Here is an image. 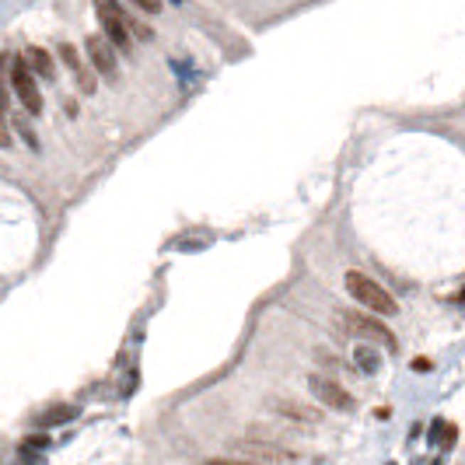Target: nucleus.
<instances>
[{
  "instance_id": "9d476101",
  "label": "nucleus",
  "mask_w": 465,
  "mask_h": 465,
  "mask_svg": "<svg viewBox=\"0 0 465 465\" xmlns=\"http://www.w3.org/2000/svg\"><path fill=\"white\" fill-rule=\"evenodd\" d=\"M25 60H28V67H32L36 78H43V81H53V78H56L53 53H46L43 46H28V49H25Z\"/></svg>"
},
{
  "instance_id": "412c9836",
  "label": "nucleus",
  "mask_w": 465,
  "mask_h": 465,
  "mask_svg": "<svg viewBox=\"0 0 465 465\" xmlns=\"http://www.w3.org/2000/svg\"><path fill=\"white\" fill-rule=\"evenodd\" d=\"M175 4H186V0H175Z\"/></svg>"
},
{
  "instance_id": "f3484780",
  "label": "nucleus",
  "mask_w": 465,
  "mask_h": 465,
  "mask_svg": "<svg viewBox=\"0 0 465 465\" xmlns=\"http://www.w3.org/2000/svg\"><path fill=\"white\" fill-rule=\"evenodd\" d=\"M207 465H262V462H249V459H210Z\"/></svg>"
},
{
  "instance_id": "a211bd4d",
  "label": "nucleus",
  "mask_w": 465,
  "mask_h": 465,
  "mask_svg": "<svg viewBox=\"0 0 465 465\" xmlns=\"http://www.w3.org/2000/svg\"><path fill=\"white\" fill-rule=\"evenodd\" d=\"M11 144V133H7V123H4V116H0V147H7Z\"/></svg>"
},
{
  "instance_id": "f03ea898",
  "label": "nucleus",
  "mask_w": 465,
  "mask_h": 465,
  "mask_svg": "<svg viewBox=\"0 0 465 465\" xmlns=\"http://www.w3.org/2000/svg\"><path fill=\"white\" fill-rule=\"evenodd\" d=\"M7 85L18 95V102L25 105L28 116H39V112H43V91H39V81H36V74H32V67H28L25 56H14V60H11Z\"/></svg>"
},
{
  "instance_id": "dca6fc26",
  "label": "nucleus",
  "mask_w": 465,
  "mask_h": 465,
  "mask_svg": "<svg viewBox=\"0 0 465 465\" xmlns=\"http://www.w3.org/2000/svg\"><path fill=\"white\" fill-rule=\"evenodd\" d=\"M46 444H49V437H46V434H32V437L25 441V448H36V451H43Z\"/></svg>"
},
{
  "instance_id": "aec40b11",
  "label": "nucleus",
  "mask_w": 465,
  "mask_h": 465,
  "mask_svg": "<svg viewBox=\"0 0 465 465\" xmlns=\"http://www.w3.org/2000/svg\"><path fill=\"white\" fill-rule=\"evenodd\" d=\"M413 371H430V360H413Z\"/></svg>"
},
{
  "instance_id": "f8f14e48",
  "label": "nucleus",
  "mask_w": 465,
  "mask_h": 465,
  "mask_svg": "<svg viewBox=\"0 0 465 465\" xmlns=\"http://www.w3.org/2000/svg\"><path fill=\"white\" fill-rule=\"evenodd\" d=\"M81 410L78 406H53V410H46V413H39V423L43 427H56V423H70L74 417H78Z\"/></svg>"
},
{
  "instance_id": "39448f33",
  "label": "nucleus",
  "mask_w": 465,
  "mask_h": 465,
  "mask_svg": "<svg viewBox=\"0 0 465 465\" xmlns=\"http://www.w3.org/2000/svg\"><path fill=\"white\" fill-rule=\"evenodd\" d=\"M308 388H311V395L326 406V410H336V413H353L357 410V399L343 388V381L333 378V375H322V371H315V375H308Z\"/></svg>"
},
{
  "instance_id": "f257e3e1",
  "label": "nucleus",
  "mask_w": 465,
  "mask_h": 465,
  "mask_svg": "<svg viewBox=\"0 0 465 465\" xmlns=\"http://www.w3.org/2000/svg\"><path fill=\"white\" fill-rule=\"evenodd\" d=\"M343 284H346L350 297H353L360 308H368V311H375V315H395V311H399V301L388 294L381 284H375L368 273L350 269V273L343 277Z\"/></svg>"
},
{
  "instance_id": "1a4fd4ad",
  "label": "nucleus",
  "mask_w": 465,
  "mask_h": 465,
  "mask_svg": "<svg viewBox=\"0 0 465 465\" xmlns=\"http://www.w3.org/2000/svg\"><path fill=\"white\" fill-rule=\"evenodd\" d=\"M269 406H273V413H277L280 420L294 423V427H315V423H322V410H315V406H301V402H294V399H273Z\"/></svg>"
},
{
  "instance_id": "6e6552de",
  "label": "nucleus",
  "mask_w": 465,
  "mask_h": 465,
  "mask_svg": "<svg viewBox=\"0 0 465 465\" xmlns=\"http://www.w3.org/2000/svg\"><path fill=\"white\" fill-rule=\"evenodd\" d=\"M60 60L67 63V70L74 74V81L81 87V95H95L98 91V74H95V67L81 60V53H78V46L70 43H60Z\"/></svg>"
},
{
  "instance_id": "20e7f679",
  "label": "nucleus",
  "mask_w": 465,
  "mask_h": 465,
  "mask_svg": "<svg viewBox=\"0 0 465 465\" xmlns=\"http://www.w3.org/2000/svg\"><path fill=\"white\" fill-rule=\"evenodd\" d=\"M231 451L238 459H249V462H262V465H291L297 462V451L287 448V444H277V441H259V437H249V441H235Z\"/></svg>"
},
{
  "instance_id": "423d86ee",
  "label": "nucleus",
  "mask_w": 465,
  "mask_h": 465,
  "mask_svg": "<svg viewBox=\"0 0 465 465\" xmlns=\"http://www.w3.org/2000/svg\"><path fill=\"white\" fill-rule=\"evenodd\" d=\"M343 322L357 333L360 339H368V343H375V346H385V350H399V339H395V333L381 322V319H375V311L368 315V311H343Z\"/></svg>"
},
{
  "instance_id": "9b49d317",
  "label": "nucleus",
  "mask_w": 465,
  "mask_h": 465,
  "mask_svg": "<svg viewBox=\"0 0 465 465\" xmlns=\"http://www.w3.org/2000/svg\"><path fill=\"white\" fill-rule=\"evenodd\" d=\"M353 364H357L360 371L375 375L381 368V353L375 350V343H357V346H353Z\"/></svg>"
},
{
  "instance_id": "6ab92c4d",
  "label": "nucleus",
  "mask_w": 465,
  "mask_h": 465,
  "mask_svg": "<svg viewBox=\"0 0 465 465\" xmlns=\"http://www.w3.org/2000/svg\"><path fill=\"white\" fill-rule=\"evenodd\" d=\"M4 109H7V85H4V78H0V116H4Z\"/></svg>"
},
{
  "instance_id": "ddd939ff",
  "label": "nucleus",
  "mask_w": 465,
  "mask_h": 465,
  "mask_svg": "<svg viewBox=\"0 0 465 465\" xmlns=\"http://www.w3.org/2000/svg\"><path fill=\"white\" fill-rule=\"evenodd\" d=\"M11 127L18 129V137H21L32 151H39V137H36V129H32V123H28L25 116H14V119H11Z\"/></svg>"
},
{
  "instance_id": "4468645a",
  "label": "nucleus",
  "mask_w": 465,
  "mask_h": 465,
  "mask_svg": "<svg viewBox=\"0 0 465 465\" xmlns=\"http://www.w3.org/2000/svg\"><path fill=\"white\" fill-rule=\"evenodd\" d=\"M315 360H319V364H322V368H326L329 375H336V371H343V364H339V360H336V357H333V353H329V350H315Z\"/></svg>"
},
{
  "instance_id": "2eb2a0df",
  "label": "nucleus",
  "mask_w": 465,
  "mask_h": 465,
  "mask_svg": "<svg viewBox=\"0 0 465 465\" xmlns=\"http://www.w3.org/2000/svg\"><path fill=\"white\" fill-rule=\"evenodd\" d=\"M133 7H140L144 14H158L161 11V0H129Z\"/></svg>"
},
{
  "instance_id": "7ed1b4c3",
  "label": "nucleus",
  "mask_w": 465,
  "mask_h": 465,
  "mask_svg": "<svg viewBox=\"0 0 465 465\" xmlns=\"http://www.w3.org/2000/svg\"><path fill=\"white\" fill-rule=\"evenodd\" d=\"M95 14H98L102 36L112 43V49L129 56V53H133V32L127 28V21H123V14H119V4H116V0H95Z\"/></svg>"
},
{
  "instance_id": "0eeeda50",
  "label": "nucleus",
  "mask_w": 465,
  "mask_h": 465,
  "mask_svg": "<svg viewBox=\"0 0 465 465\" xmlns=\"http://www.w3.org/2000/svg\"><path fill=\"white\" fill-rule=\"evenodd\" d=\"M85 49H87V63L95 67L98 78H105V81H116V78H119L116 49H112V43H109L105 36H87Z\"/></svg>"
}]
</instances>
